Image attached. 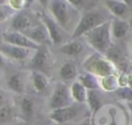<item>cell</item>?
<instances>
[{
    "mask_svg": "<svg viewBox=\"0 0 132 125\" xmlns=\"http://www.w3.org/2000/svg\"><path fill=\"white\" fill-rule=\"evenodd\" d=\"M92 125H129L127 110L120 104H104L92 114Z\"/></svg>",
    "mask_w": 132,
    "mask_h": 125,
    "instance_id": "6da1fadb",
    "label": "cell"
},
{
    "mask_svg": "<svg viewBox=\"0 0 132 125\" xmlns=\"http://www.w3.org/2000/svg\"><path fill=\"white\" fill-rule=\"evenodd\" d=\"M111 20V14L102 9H88L84 11L78 20L77 25L71 33V39H77L91 30L101 26Z\"/></svg>",
    "mask_w": 132,
    "mask_h": 125,
    "instance_id": "7a4b0ae2",
    "label": "cell"
},
{
    "mask_svg": "<svg viewBox=\"0 0 132 125\" xmlns=\"http://www.w3.org/2000/svg\"><path fill=\"white\" fill-rule=\"evenodd\" d=\"M111 21V20H110ZM110 21L91 30L84 35L87 43L95 50L96 53L106 55L112 46V36L110 31Z\"/></svg>",
    "mask_w": 132,
    "mask_h": 125,
    "instance_id": "3957f363",
    "label": "cell"
},
{
    "mask_svg": "<svg viewBox=\"0 0 132 125\" xmlns=\"http://www.w3.org/2000/svg\"><path fill=\"white\" fill-rule=\"evenodd\" d=\"M82 67L85 71L96 75L98 79L118 73V68L114 65V63L111 60H109L106 56L96 52L89 55L85 59Z\"/></svg>",
    "mask_w": 132,
    "mask_h": 125,
    "instance_id": "277c9868",
    "label": "cell"
},
{
    "mask_svg": "<svg viewBox=\"0 0 132 125\" xmlns=\"http://www.w3.org/2000/svg\"><path fill=\"white\" fill-rule=\"evenodd\" d=\"M48 11L63 30H68L75 13L78 12L69 1L65 0L48 1Z\"/></svg>",
    "mask_w": 132,
    "mask_h": 125,
    "instance_id": "5b68a950",
    "label": "cell"
},
{
    "mask_svg": "<svg viewBox=\"0 0 132 125\" xmlns=\"http://www.w3.org/2000/svg\"><path fill=\"white\" fill-rule=\"evenodd\" d=\"M86 106L85 103H73L69 106L63 107V108H59V110H54L51 111V113L48 114V118L52 122L56 123V124H66L68 122L74 121L75 119L81 117L85 112H86Z\"/></svg>",
    "mask_w": 132,
    "mask_h": 125,
    "instance_id": "8992f818",
    "label": "cell"
},
{
    "mask_svg": "<svg viewBox=\"0 0 132 125\" xmlns=\"http://www.w3.org/2000/svg\"><path fill=\"white\" fill-rule=\"evenodd\" d=\"M74 101L71 97L70 87H68L65 83L58 82L54 85L53 92L50 96L48 106L51 111L63 108L73 104Z\"/></svg>",
    "mask_w": 132,
    "mask_h": 125,
    "instance_id": "52a82bcc",
    "label": "cell"
},
{
    "mask_svg": "<svg viewBox=\"0 0 132 125\" xmlns=\"http://www.w3.org/2000/svg\"><path fill=\"white\" fill-rule=\"evenodd\" d=\"M39 19H40V22L45 26L47 30L51 42L56 45H61L63 41V37H64L63 29L61 28V26L54 20V18L51 14L44 11L39 13Z\"/></svg>",
    "mask_w": 132,
    "mask_h": 125,
    "instance_id": "ba28073f",
    "label": "cell"
},
{
    "mask_svg": "<svg viewBox=\"0 0 132 125\" xmlns=\"http://www.w3.org/2000/svg\"><path fill=\"white\" fill-rule=\"evenodd\" d=\"M2 40L5 43L13 44V45L21 46V48L30 49L33 51L38 50V48L40 46L39 44L35 43L30 38H28L24 33L13 31V30H8V31L3 32L2 33Z\"/></svg>",
    "mask_w": 132,
    "mask_h": 125,
    "instance_id": "9c48e42d",
    "label": "cell"
},
{
    "mask_svg": "<svg viewBox=\"0 0 132 125\" xmlns=\"http://www.w3.org/2000/svg\"><path fill=\"white\" fill-rule=\"evenodd\" d=\"M51 63H52V55L46 44L40 45L38 50L35 51L32 58L30 59V66L32 70H38L41 72H44L43 70L48 69Z\"/></svg>",
    "mask_w": 132,
    "mask_h": 125,
    "instance_id": "30bf717a",
    "label": "cell"
},
{
    "mask_svg": "<svg viewBox=\"0 0 132 125\" xmlns=\"http://www.w3.org/2000/svg\"><path fill=\"white\" fill-rule=\"evenodd\" d=\"M0 52L3 54L4 57H7L14 61H25L31 59L35 53V51L33 50L16 46L13 44H8L5 42L0 43Z\"/></svg>",
    "mask_w": 132,
    "mask_h": 125,
    "instance_id": "8fae6325",
    "label": "cell"
},
{
    "mask_svg": "<svg viewBox=\"0 0 132 125\" xmlns=\"http://www.w3.org/2000/svg\"><path fill=\"white\" fill-rule=\"evenodd\" d=\"M28 81H30V73L27 74L24 71L15 72L7 79V87L11 92L21 96L26 91Z\"/></svg>",
    "mask_w": 132,
    "mask_h": 125,
    "instance_id": "7c38bea8",
    "label": "cell"
},
{
    "mask_svg": "<svg viewBox=\"0 0 132 125\" xmlns=\"http://www.w3.org/2000/svg\"><path fill=\"white\" fill-rule=\"evenodd\" d=\"M24 34L28 38H30L32 41H34L35 43H37L39 45L46 44L47 42L51 41L50 35L47 33V30H46L45 26L41 22L36 24V25H33L30 29L25 31Z\"/></svg>",
    "mask_w": 132,
    "mask_h": 125,
    "instance_id": "4fadbf2b",
    "label": "cell"
},
{
    "mask_svg": "<svg viewBox=\"0 0 132 125\" xmlns=\"http://www.w3.org/2000/svg\"><path fill=\"white\" fill-rule=\"evenodd\" d=\"M104 7L113 18L119 19H123L130 10V6L123 0H106L104 1Z\"/></svg>",
    "mask_w": 132,
    "mask_h": 125,
    "instance_id": "5bb4252c",
    "label": "cell"
},
{
    "mask_svg": "<svg viewBox=\"0 0 132 125\" xmlns=\"http://www.w3.org/2000/svg\"><path fill=\"white\" fill-rule=\"evenodd\" d=\"M10 26L13 31L24 33L25 31L30 29L33 26V24H32L31 18L22 10V11L15 12L12 15V18L10 19Z\"/></svg>",
    "mask_w": 132,
    "mask_h": 125,
    "instance_id": "9a60e30c",
    "label": "cell"
},
{
    "mask_svg": "<svg viewBox=\"0 0 132 125\" xmlns=\"http://www.w3.org/2000/svg\"><path fill=\"white\" fill-rule=\"evenodd\" d=\"M130 30H131V27H130V24L128 21H126L124 19H119V18L111 19L110 31H111L112 38L122 39L129 33Z\"/></svg>",
    "mask_w": 132,
    "mask_h": 125,
    "instance_id": "2e32d148",
    "label": "cell"
},
{
    "mask_svg": "<svg viewBox=\"0 0 132 125\" xmlns=\"http://www.w3.org/2000/svg\"><path fill=\"white\" fill-rule=\"evenodd\" d=\"M84 49H85L84 42L79 38H77V39H71L70 41L62 43L61 45H59L58 51L66 56L73 57V56L79 55L84 51Z\"/></svg>",
    "mask_w": 132,
    "mask_h": 125,
    "instance_id": "e0dca14e",
    "label": "cell"
},
{
    "mask_svg": "<svg viewBox=\"0 0 132 125\" xmlns=\"http://www.w3.org/2000/svg\"><path fill=\"white\" fill-rule=\"evenodd\" d=\"M30 83L35 92H42L48 86L50 79L44 72H41L38 70H31Z\"/></svg>",
    "mask_w": 132,
    "mask_h": 125,
    "instance_id": "ac0fdd59",
    "label": "cell"
},
{
    "mask_svg": "<svg viewBox=\"0 0 132 125\" xmlns=\"http://www.w3.org/2000/svg\"><path fill=\"white\" fill-rule=\"evenodd\" d=\"M70 93L73 101L75 103H86L88 99V90L78 82V81H73L71 86H70Z\"/></svg>",
    "mask_w": 132,
    "mask_h": 125,
    "instance_id": "d6986e66",
    "label": "cell"
},
{
    "mask_svg": "<svg viewBox=\"0 0 132 125\" xmlns=\"http://www.w3.org/2000/svg\"><path fill=\"white\" fill-rule=\"evenodd\" d=\"M76 81H78L88 91H92V90H98L100 88L99 85V79L87 71H84L81 73H78V76L76 79Z\"/></svg>",
    "mask_w": 132,
    "mask_h": 125,
    "instance_id": "ffe728a7",
    "label": "cell"
},
{
    "mask_svg": "<svg viewBox=\"0 0 132 125\" xmlns=\"http://www.w3.org/2000/svg\"><path fill=\"white\" fill-rule=\"evenodd\" d=\"M19 110L22 115V118L29 120L34 113V102L31 98L26 96H20L19 99Z\"/></svg>",
    "mask_w": 132,
    "mask_h": 125,
    "instance_id": "44dd1931",
    "label": "cell"
},
{
    "mask_svg": "<svg viewBox=\"0 0 132 125\" xmlns=\"http://www.w3.org/2000/svg\"><path fill=\"white\" fill-rule=\"evenodd\" d=\"M59 75L64 81H72L77 79L78 71L77 67L73 62H66L64 63L59 69Z\"/></svg>",
    "mask_w": 132,
    "mask_h": 125,
    "instance_id": "7402d4cb",
    "label": "cell"
},
{
    "mask_svg": "<svg viewBox=\"0 0 132 125\" xmlns=\"http://www.w3.org/2000/svg\"><path fill=\"white\" fill-rule=\"evenodd\" d=\"M99 85L100 88L105 92H116L119 88V75L118 74H111L104 77L99 79Z\"/></svg>",
    "mask_w": 132,
    "mask_h": 125,
    "instance_id": "603a6c76",
    "label": "cell"
},
{
    "mask_svg": "<svg viewBox=\"0 0 132 125\" xmlns=\"http://www.w3.org/2000/svg\"><path fill=\"white\" fill-rule=\"evenodd\" d=\"M86 104H88V107H89V111L91 112V114L97 112L103 105L101 97L97 90L88 91V99H87Z\"/></svg>",
    "mask_w": 132,
    "mask_h": 125,
    "instance_id": "cb8c5ba5",
    "label": "cell"
},
{
    "mask_svg": "<svg viewBox=\"0 0 132 125\" xmlns=\"http://www.w3.org/2000/svg\"><path fill=\"white\" fill-rule=\"evenodd\" d=\"M15 117V111L11 105H5L0 107V125H8L13 122Z\"/></svg>",
    "mask_w": 132,
    "mask_h": 125,
    "instance_id": "d4e9b609",
    "label": "cell"
},
{
    "mask_svg": "<svg viewBox=\"0 0 132 125\" xmlns=\"http://www.w3.org/2000/svg\"><path fill=\"white\" fill-rule=\"evenodd\" d=\"M114 93L119 99L127 102H132V89H130L129 87L119 88Z\"/></svg>",
    "mask_w": 132,
    "mask_h": 125,
    "instance_id": "484cf974",
    "label": "cell"
},
{
    "mask_svg": "<svg viewBox=\"0 0 132 125\" xmlns=\"http://www.w3.org/2000/svg\"><path fill=\"white\" fill-rule=\"evenodd\" d=\"M14 13H15V11L8 5V1L6 4L0 5V23L6 21L8 19H11Z\"/></svg>",
    "mask_w": 132,
    "mask_h": 125,
    "instance_id": "4316f807",
    "label": "cell"
},
{
    "mask_svg": "<svg viewBox=\"0 0 132 125\" xmlns=\"http://www.w3.org/2000/svg\"><path fill=\"white\" fill-rule=\"evenodd\" d=\"M27 3H30V1L28 0H9L8 1V5L15 11H22L23 8H25L26 6H28Z\"/></svg>",
    "mask_w": 132,
    "mask_h": 125,
    "instance_id": "83f0119b",
    "label": "cell"
},
{
    "mask_svg": "<svg viewBox=\"0 0 132 125\" xmlns=\"http://www.w3.org/2000/svg\"><path fill=\"white\" fill-rule=\"evenodd\" d=\"M8 104V94L2 87H0V107Z\"/></svg>",
    "mask_w": 132,
    "mask_h": 125,
    "instance_id": "f1b7e54d",
    "label": "cell"
},
{
    "mask_svg": "<svg viewBox=\"0 0 132 125\" xmlns=\"http://www.w3.org/2000/svg\"><path fill=\"white\" fill-rule=\"evenodd\" d=\"M3 65H5V57H4L3 54L0 52V67H2Z\"/></svg>",
    "mask_w": 132,
    "mask_h": 125,
    "instance_id": "f546056e",
    "label": "cell"
},
{
    "mask_svg": "<svg viewBox=\"0 0 132 125\" xmlns=\"http://www.w3.org/2000/svg\"><path fill=\"white\" fill-rule=\"evenodd\" d=\"M79 125H92V124H91V121L90 120H86V121L81 122Z\"/></svg>",
    "mask_w": 132,
    "mask_h": 125,
    "instance_id": "4dcf8cb0",
    "label": "cell"
},
{
    "mask_svg": "<svg viewBox=\"0 0 132 125\" xmlns=\"http://www.w3.org/2000/svg\"><path fill=\"white\" fill-rule=\"evenodd\" d=\"M128 22H129V24H130V27H131V29H132V18H130V19L128 20Z\"/></svg>",
    "mask_w": 132,
    "mask_h": 125,
    "instance_id": "1f68e13d",
    "label": "cell"
},
{
    "mask_svg": "<svg viewBox=\"0 0 132 125\" xmlns=\"http://www.w3.org/2000/svg\"><path fill=\"white\" fill-rule=\"evenodd\" d=\"M8 125H21V123H18V122H14V123H11V124H8Z\"/></svg>",
    "mask_w": 132,
    "mask_h": 125,
    "instance_id": "d6a6232c",
    "label": "cell"
},
{
    "mask_svg": "<svg viewBox=\"0 0 132 125\" xmlns=\"http://www.w3.org/2000/svg\"><path fill=\"white\" fill-rule=\"evenodd\" d=\"M1 77H2V73H1V70H0V83H1Z\"/></svg>",
    "mask_w": 132,
    "mask_h": 125,
    "instance_id": "836d02e7",
    "label": "cell"
},
{
    "mask_svg": "<svg viewBox=\"0 0 132 125\" xmlns=\"http://www.w3.org/2000/svg\"><path fill=\"white\" fill-rule=\"evenodd\" d=\"M130 125H132V114H131V123H130Z\"/></svg>",
    "mask_w": 132,
    "mask_h": 125,
    "instance_id": "e575fe53",
    "label": "cell"
},
{
    "mask_svg": "<svg viewBox=\"0 0 132 125\" xmlns=\"http://www.w3.org/2000/svg\"><path fill=\"white\" fill-rule=\"evenodd\" d=\"M131 65H132V58H131Z\"/></svg>",
    "mask_w": 132,
    "mask_h": 125,
    "instance_id": "d590c367",
    "label": "cell"
}]
</instances>
